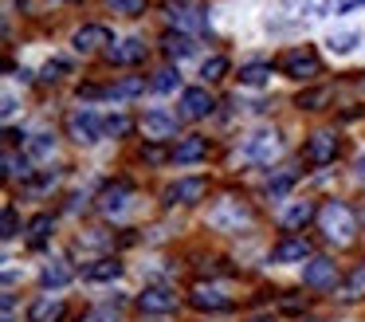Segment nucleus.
I'll return each mask as SVG.
<instances>
[{"label": "nucleus", "mask_w": 365, "mask_h": 322, "mask_svg": "<svg viewBox=\"0 0 365 322\" xmlns=\"http://www.w3.org/2000/svg\"><path fill=\"white\" fill-rule=\"evenodd\" d=\"M67 4H75V0H67Z\"/></svg>", "instance_id": "nucleus-44"}, {"label": "nucleus", "mask_w": 365, "mask_h": 322, "mask_svg": "<svg viewBox=\"0 0 365 322\" xmlns=\"http://www.w3.org/2000/svg\"><path fill=\"white\" fill-rule=\"evenodd\" d=\"M16 232H20L16 208H12V204H4V216H0V236H4V240H16Z\"/></svg>", "instance_id": "nucleus-33"}, {"label": "nucleus", "mask_w": 365, "mask_h": 322, "mask_svg": "<svg viewBox=\"0 0 365 322\" xmlns=\"http://www.w3.org/2000/svg\"><path fill=\"white\" fill-rule=\"evenodd\" d=\"M28 177V169H24V157H20L16 161V154H12V149H4V177Z\"/></svg>", "instance_id": "nucleus-37"}, {"label": "nucleus", "mask_w": 365, "mask_h": 322, "mask_svg": "<svg viewBox=\"0 0 365 322\" xmlns=\"http://www.w3.org/2000/svg\"><path fill=\"white\" fill-rule=\"evenodd\" d=\"M334 157H338V134H330V130L310 134L307 146H302V161L307 165H330Z\"/></svg>", "instance_id": "nucleus-5"}, {"label": "nucleus", "mask_w": 365, "mask_h": 322, "mask_svg": "<svg viewBox=\"0 0 365 322\" xmlns=\"http://www.w3.org/2000/svg\"><path fill=\"white\" fill-rule=\"evenodd\" d=\"M294 181H299V173H294V169H283L279 177H271V181H267V196H271V201L287 196V193L294 188Z\"/></svg>", "instance_id": "nucleus-27"}, {"label": "nucleus", "mask_w": 365, "mask_h": 322, "mask_svg": "<svg viewBox=\"0 0 365 322\" xmlns=\"http://www.w3.org/2000/svg\"><path fill=\"white\" fill-rule=\"evenodd\" d=\"M71 44H75V51L91 55V51H98L103 44H114V39H110V28H106V24H87V28L75 31Z\"/></svg>", "instance_id": "nucleus-16"}, {"label": "nucleus", "mask_w": 365, "mask_h": 322, "mask_svg": "<svg viewBox=\"0 0 365 322\" xmlns=\"http://www.w3.org/2000/svg\"><path fill=\"white\" fill-rule=\"evenodd\" d=\"M200 75L208 79V83H216V79L228 75V59L224 55H212V59H205V67H200Z\"/></svg>", "instance_id": "nucleus-31"}, {"label": "nucleus", "mask_w": 365, "mask_h": 322, "mask_svg": "<svg viewBox=\"0 0 365 322\" xmlns=\"http://www.w3.org/2000/svg\"><path fill=\"white\" fill-rule=\"evenodd\" d=\"M130 196H134V185H130V181H110V185H103V193H98V212L118 216V212H126Z\"/></svg>", "instance_id": "nucleus-8"}, {"label": "nucleus", "mask_w": 365, "mask_h": 322, "mask_svg": "<svg viewBox=\"0 0 365 322\" xmlns=\"http://www.w3.org/2000/svg\"><path fill=\"white\" fill-rule=\"evenodd\" d=\"M142 134L150 141H165V138H173V134H177V118L165 114V110H150V114L142 118Z\"/></svg>", "instance_id": "nucleus-14"}, {"label": "nucleus", "mask_w": 365, "mask_h": 322, "mask_svg": "<svg viewBox=\"0 0 365 322\" xmlns=\"http://www.w3.org/2000/svg\"><path fill=\"white\" fill-rule=\"evenodd\" d=\"M208 193V181L205 177H185V181H173V185L165 188V204L173 208V204H197L205 201Z\"/></svg>", "instance_id": "nucleus-7"}, {"label": "nucleus", "mask_w": 365, "mask_h": 322, "mask_svg": "<svg viewBox=\"0 0 365 322\" xmlns=\"http://www.w3.org/2000/svg\"><path fill=\"white\" fill-rule=\"evenodd\" d=\"M247 220H252V212H247V204H240L236 196L216 201L212 212H208V224H212L216 232H240V224H247Z\"/></svg>", "instance_id": "nucleus-2"}, {"label": "nucleus", "mask_w": 365, "mask_h": 322, "mask_svg": "<svg viewBox=\"0 0 365 322\" xmlns=\"http://www.w3.org/2000/svg\"><path fill=\"white\" fill-rule=\"evenodd\" d=\"M130 130H134V122H130L126 114H110V118H106V134H110V138H126Z\"/></svg>", "instance_id": "nucleus-32"}, {"label": "nucleus", "mask_w": 365, "mask_h": 322, "mask_svg": "<svg viewBox=\"0 0 365 322\" xmlns=\"http://www.w3.org/2000/svg\"><path fill=\"white\" fill-rule=\"evenodd\" d=\"M67 134H71L75 141H98L106 134V118H98L95 110H75V114L67 118Z\"/></svg>", "instance_id": "nucleus-6"}, {"label": "nucleus", "mask_w": 365, "mask_h": 322, "mask_svg": "<svg viewBox=\"0 0 365 322\" xmlns=\"http://www.w3.org/2000/svg\"><path fill=\"white\" fill-rule=\"evenodd\" d=\"M330 4H334V0H307V12L310 16H326V12H330Z\"/></svg>", "instance_id": "nucleus-40"}, {"label": "nucleus", "mask_w": 365, "mask_h": 322, "mask_svg": "<svg viewBox=\"0 0 365 322\" xmlns=\"http://www.w3.org/2000/svg\"><path fill=\"white\" fill-rule=\"evenodd\" d=\"M138 311L142 314H169V311H177V295L169 287H145L138 295Z\"/></svg>", "instance_id": "nucleus-12"}, {"label": "nucleus", "mask_w": 365, "mask_h": 322, "mask_svg": "<svg viewBox=\"0 0 365 322\" xmlns=\"http://www.w3.org/2000/svg\"><path fill=\"white\" fill-rule=\"evenodd\" d=\"M40 283H43V287H51V291L67 287V283H71V267H67L63 259H51V263L40 271Z\"/></svg>", "instance_id": "nucleus-24"}, {"label": "nucleus", "mask_w": 365, "mask_h": 322, "mask_svg": "<svg viewBox=\"0 0 365 322\" xmlns=\"http://www.w3.org/2000/svg\"><path fill=\"white\" fill-rule=\"evenodd\" d=\"M279 149H283V138L275 130H259L247 138V157L259 165H271V157H279Z\"/></svg>", "instance_id": "nucleus-9"}, {"label": "nucleus", "mask_w": 365, "mask_h": 322, "mask_svg": "<svg viewBox=\"0 0 365 322\" xmlns=\"http://www.w3.org/2000/svg\"><path fill=\"white\" fill-rule=\"evenodd\" d=\"M314 216H318L314 201H291V204H287V212L279 216V224H283L287 232H299V228H307Z\"/></svg>", "instance_id": "nucleus-18"}, {"label": "nucleus", "mask_w": 365, "mask_h": 322, "mask_svg": "<svg viewBox=\"0 0 365 322\" xmlns=\"http://www.w3.org/2000/svg\"><path fill=\"white\" fill-rule=\"evenodd\" d=\"M283 75L287 79H299V83H310V79L322 71V63H318V55H314V47H294V51H287L283 55Z\"/></svg>", "instance_id": "nucleus-3"}, {"label": "nucleus", "mask_w": 365, "mask_h": 322, "mask_svg": "<svg viewBox=\"0 0 365 322\" xmlns=\"http://www.w3.org/2000/svg\"><path fill=\"white\" fill-rule=\"evenodd\" d=\"M357 39H361L357 31H330V39H326V47H330L334 55H349V51L357 47Z\"/></svg>", "instance_id": "nucleus-28"}, {"label": "nucleus", "mask_w": 365, "mask_h": 322, "mask_svg": "<svg viewBox=\"0 0 365 322\" xmlns=\"http://www.w3.org/2000/svg\"><path fill=\"white\" fill-rule=\"evenodd\" d=\"M83 322H118V311L114 306H95V311H87Z\"/></svg>", "instance_id": "nucleus-38"}, {"label": "nucleus", "mask_w": 365, "mask_h": 322, "mask_svg": "<svg viewBox=\"0 0 365 322\" xmlns=\"http://www.w3.org/2000/svg\"><path fill=\"white\" fill-rule=\"evenodd\" d=\"M150 86H153V91H161V94H165V91H173V86H177V71H173V67L158 71V75L150 79Z\"/></svg>", "instance_id": "nucleus-34"}, {"label": "nucleus", "mask_w": 365, "mask_h": 322, "mask_svg": "<svg viewBox=\"0 0 365 322\" xmlns=\"http://www.w3.org/2000/svg\"><path fill=\"white\" fill-rule=\"evenodd\" d=\"M302 283H307L310 291H334L338 287V263L326 259V256L307 259V267H302Z\"/></svg>", "instance_id": "nucleus-4"}, {"label": "nucleus", "mask_w": 365, "mask_h": 322, "mask_svg": "<svg viewBox=\"0 0 365 322\" xmlns=\"http://www.w3.org/2000/svg\"><path fill=\"white\" fill-rule=\"evenodd\" d=\"M216 110V99L205 91V86H189V91L181 94V114L192 118V122H200V118H208Z\"/></svg>", "instance_id": "nucleus-11"}, {"label": "nucleus", "mask_w": 365, "mask_h": 322, "mask_svg": "<svg viewBox=\"0 0 365 322\" xmlns=\"http://www.w3.org/2000/svg\"><path fill=\"white\" fill-rule=\"evenodd\" d=\"M106 4H110L114 12H122V16H142L145 12V0H106Z\"/></svg>", "instance_id": "nucleus-35"}, {"label": "nucleus", "mask_w": 365, "mask_h": 322, "mask_svg": "<svg viewBox=\"0 0 365 322\" xmlns=\"http://www.w3.org/2000/svg\"><path fill=\"white\" fill-rule=\"evenodd\" d=\"M322 102H326V91H322V86H318V91H302L294 106H302V110H318V106H322Z\"/></svg>", "instance_id": "nucleus-36"}, {"label": "nucleus", "mask_w": 365, "mask_h": 322, "mask_svg": "<svg viewBox=\"0 0 365 322\" xmlns=\"http://www.w3.org/2000/svg\"><path fill=\"white\" fill-rule=\"evenodd\" d=\"M24 154L32 157V161H51V154H56V138H51V134H36V138L24 141Z\"/></svg>", "instance_id": "nucleus-25"}, {"label": "nucleus", "mask_w": 365, "mask_h": 322, "mask_svg": "<svg viewBox=\"0 0 365 322\" xmlns=\"http://www.w3.org/2000/svg\"><path fill=\"white\" fill-rule=\"evenodd\" d=\"M63 71H67V59H48V67H43V83H56Z\"/></svg>", "instance_id": "nucleus-39"}, {"label": "nucleus", "mask_w": 365, "mask_h": 322, "mask_svg": "<svg viewBox=\"0 0 365 322\" xmlns=\"http://www.w3.org/2000/svg\"><path fill=\"white\" fill-rule=\"evenodd\" d=\"M357 177L365 181V157H361V161H357Z\"/></svg>", "instance_id": "nucleus-42"}, {"label": "nucleus", "mask_w": 365, "mask_h": 322, "mask_svg": "<svg viewBox=\"0 0 365 322\" xmlns=\"http://www.w3.org/2000/svg\"><path fill=\"white\" fill-rule=\"evenodd\" d=\"M63 314H67L63 298H51V295L36 298V303L28 306V322H63Z\"/></svg>", "instance_id": "nucleus-19"}, {"label": "nucleus", "mask_w": 365, "mask_h": 322, "mask_svg": "<svg viewBox=\"0 0 365 322\" xmlns=\"http://www.w3.org/2000/svg\"><path fill=\"white\" fill-rule=\"evenodd\" d=\"M145 91V75H126L114 86H106V99H134V94Z\"/></svg>", "instance_id": "nucleus-26"}, {"label": "nucleus", "mask_w": 365, "mask_h": 322, "mask_svg": "<svg viewBox=\"0 0 365 322\" xmlns=\"http://www.w3.org/2000/svg\"><path fill=\"white\" fill-rule=\"evenodd\" d=\"M122 275V263L114 256H106V259H95V263L83 271V279H91V283H114Z\"/></svg>", "instance_id": "nucleus-22"}, {"label": "nucleus", "mask_w": 365, "mask_h": 322, "mask_svg": "<svg viewBox=\"0 0 365 322\" xmlns=\"http://www.w3.org/2000/svg\"><path fill=\"white\" fill-rule=\"evenodd\" d=\"M145 59V44L142 39H118V44L106 47V63L114 67H134V63Z\"/></svg>", "instance_id": "nucleus-13"}, {"label": "nucleus", "mask_w": 365, "mask_h": 322, "mask_svg": "<svg viewBox=\"0 0 365 322\" xmlns=\"http://www.w3.org/2000/svg\"><path fill=\"white\" fill-rule=\"evenodd\" d=\"M318 224H322V236L330 243H354L357 236V216L341 201H326L318 208Z\"/></svg>", "instance_id": "nucleus-1"}, {"label": "nucleus", "mask_w": 365, "mask_h": 322, "mask_svg": "<svg viewBox=\"0 0 365 322\" xmlns=\"http://www.w3.org/2000/svg\"><path fill=\"white\" fill-rule=\"evenodd\" d=\"M145 161H153V165H158V161H165V154H161L158 146H150V149H145Z\"/></svg>", "instance_id": "nucleus-41"}, {"label": "nucleus", "mask_w": 365, "mask_h": 322, "mask_svg": "<svg viewBox=\"0 0 365 322\" xmlns=\"http://www.w3.org/2000/svg\"><path fill=\"white\" fill-rule=\"evenodd\" d=\"M161 51L169 55V59H189L192 51H197V44H192V36L189 31H165V36H161Z\"/></svg>", "instance_id": "nucleus-21"}, {"label": "nucleus", "mask_w": 365, "mask_h": 322, "mask_svg": "<svg viewBox=\"0 0 365 322\" xmlns=\"http://www.w3.org/2000/svg\"><path fill=\"white\" fill-rule=\"evenodd\" d=\"M302 259H314L310 256V240H302V236H283L271 248V263H302Z\"/></svg>", "instance_id": "nucleus-10"}, {"label": "nucleus", "mask_w": 365, "mask_h": 322, "mask_svg": "<svg viewBox=\"0 0 365 322\" xmlns=\"http://www.w3.org/2000/svg\"><path fill=\"white\" fill-rule=\"evenodd\" d=\"M48 240H51V216L40 212V216H32V224H28V248L40 251V248H48Z\"/></svg>", "instance_id": "nucleus-23"}, {"label": "nucleus", "mask_w": 365, "mask_h": 322, "mask_svg": "<svg viewBox=\"0 0 365 322\" xmlns=\"http://www.w3.org/2000/svg\"><path fill=\"white\" fill-rule=\"evenodd\" d=\"M208 157V138H181L173 146V154H169V161H177V165H192V161H205Z\"/></svg>", "instance_id": "nucleus-17"}, {"label": "nucleus", "mask_w": 365, "mask_h": 322, "mask_svg": "<svg viewBox=\"0 0 365 322\" xmlns=\"http://www.w3.org/2000/svg\"><path fill=\"white\" fill-rule=\"evenodd\" d=\"M271 79V67L267 63H247L244 71H240V83H247V86H263Z\"/></svg>", "instance_id": "nucleus-29"}, {"label": "nucleus", "mask_w": 365, "mask_h": 322, "mask_svg": "<svg viewBox=\"0 0 365 322\" xmlns=\"http://www.w3.org/2000/svg\"><path fill=\"white\" fill-rule=\"evenodd\" d=\"M169 20H173L177 28H185V31H205L208 28V16L200 12V8H192V4H169Z\"/></svg>", "instance_id": "nucleus-20"}, {"label": "nucleus", "mask_w": 365, "mask_h": 322, "mask_svg": "<svg viewBox=\"0 0 365 322\" xmlns=\"http://www.w3.org/2000/svg\"><path fill=\"white\" fill-rule=\"evenodd\" d=\"M189 303L197 306V311H205V314H220V311H232V298L224 295V291H216V287H192Z\"/></svg>", "instance_id": "nucleus-15"}, {"label": "nucleus", "mask_w": 365, "mask_h": 322, "mask_svg": "<svg viewBox=\"0 0 365 322\" xmlns=\"http://www.w3.org/2000/svg\"><path fill=\"white\" fill-rule=\"evenodd\" d=\"M361 291H365V263H357L354 275L346 279V287H341V298H357Z\"/></svg>", "instance_id": "nucleus-30"}, {"label": "nucleus", "mask_w": 365, "mask_h": 322, "mask_svg": "<svg viewBox=\"0 0 365 322\" xmlns=\"http://www.w3.org/2000/svg\"><path fill=\"white\" fill-rule=\"evenodd\" d=\"M255 322H275V318H255Z\"/></svg>", "instance_id": "nucleus-43"}]
</instances>
